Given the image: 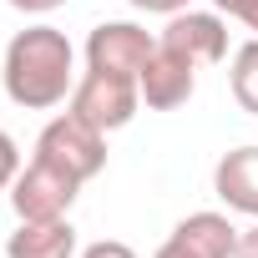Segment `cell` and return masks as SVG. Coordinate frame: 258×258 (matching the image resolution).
Returning a JSON list of instances; mask_svg holds the SVG:
<instances>
[{"label":"cell","mask_w":258,"mask_h":258,"mask_svg":"<svg viewBox=\"0 0 258 258\" xmlns=\"http://www.w3.org/2000/svg\"><path fill=\"white\" fill-rule=\"evenodd\" d=\"M142 106V91L132 76H111V71H86L71 91V111L91 126H101V132H121L126 121L137 116Z\"/></svg>","instance_id":"cell-4"},{"label":"cell","mask_w":258,"mask_h":258,"mask_svg":"<svg viewBox=\"0 0 258 258\" xmlns=\"http://www.w3.org/2000/svg\"><path fill=\"white\" fill-rule=\"evenodd\" d=\"M162 46H172L177 56H187L192 66H218L228 56V21L223 11H177L167 16V31L157 36Z\"/></svg>","instance_id":"cell-6"},{"label":"cell","mask_w":258,"mask_h":258,"mask_svg":"<svg viewBox=\"0 0 258 258\" xmlns=\"http://www.w3.org/2000/svg\"><path fill=\"white\" fill-rule=\"evenodd\" d=\"M6 258H76V228H71V218L21 223L6 238Z\"/></svg>","instance_id":"cell-10"},{"label":"cell","mask_w":258,"mask_h":258,"mask_svg":"<svg viewBox=\"0 0 258 258\" xmlns=\"http://www.w3.org/2000/svg\"><path fill=\"white\" fill-rule=\"evenodd\" d=\"M152 258H192V253H187V248H182V243H172V238H167V243H162V248H157V253H152Z\"/></svg>","instance_id":"cell-18"},{"label":"cell","mask_w":258,"mask_h":258,"mask_svg":"<svg viewBox=\"0 0 258 258\" xmlns=\"http://www.w3.org/2000/svg\"><path fill=\"white\" fill-rule=\"evenodd\" d=\"M132 11H147V16H177V11H187L192 0H126Z\"/></svg>","instance_id":"cell-14"},{"label":"cell","mask_w":258,"mask_h":258,"mask_svg":"<svg viewBox=\"0 0 258 258\" xmlns=\"http://www.w3.org/2000/svg\"><path fill=\"white\" fill-rule=\"evenodd\" d=\"M11 6H16L21 16H51V11L66 6V0H11Z\"/></svg>","instance_id":"cell-15"},{"label":"cell","mask_w":258,"mask_h":258,"mask_svg":"<svg viewBox=\"0 0 258 258\" xmlns=\"http://www.w3.org/2000/svg\"><path fill=\"white\" fill-rule=\"evenodd\" d=\"M21 147H16V137L11 132H0V192H11V182L21 177Z\"/></svg>","instance_id":"cell-12"},{"label":"cell","mask_w":258,"mask_h":258,"mask_svg":"<svg viewBox=\"0 0 258 258\" xmlns=\"http://www.w3.org/2000/svg\"><path fill=\"white\" fill-rule=\"evenodd\" d=\"M243 6H248V0H213V11H223V16H233V21H238Z\"/></svg>","instance_id":"cell-19"},{"label":"cell","mask_w":258,"mask_h":258,"mask_svg":"<svg viewBox=\"0 0 258 258\" xmlns=\"http://www.w3.org/2000/svg\"><path fill=\"white\" fill-rule=\"evenodd\" d=\"M76 192H81V182L71 172H61L46 157H31L21 167V177L11 182V208H16L21 223H51V218H66L71 213Z\"/></svg>","instance_id":"cell-3"},{"label":"cell","mask_w":258,"mask_h":258,"mask_svg":"<svg viewBox=\"0 0 258 258\" xmlns=\"http://www.w3.org/2000/svg\"><path fill=\"white\" fill-rule=\"evenodd\" d=\"M213 192H218L233 213L258 218V147H253V142L218 157V167H213Z\"/></svg>","instance_id":"cell-8"},{"label":"cell","mask_w":258,"mask_h":258,"mask_svg":"<svg viewBox=\"0 0 258 258\" xmlns=\"http://www.w3.org/2000/svg\"><path fill=\"white\" fill-rule=\"evenodd\" d=\"M228 86H233V101H238L248 116H258V36H253V41H243V46L233 51Z\"/></svg>","instance_id":"cell-11"},{"label":"cell","mask_w":258,"mask_h":258,"mask_svg":"<svg viewBox=\"0 0 258 258\" xmlns=\"http://www.w3.org/2000/svg\"><path fill=\"white\" fill-rule=\"evenodd\" d=\"M157 41L137 26V21H101L86 36V71H111V76H142V66L152 61Z\"/></svg>","instance_id":"cell-5"},{"label":"cell","mask_w":258,"mask_h":258,"mask_svg":"<svg viewBox=\"0 0 258 258\" xmlns=\"http://www.w3.org/2000/svg\"><path fill=\"white\" fill-rule=\"evenodd\" d=\"M76 258H137V248L121 243V238H96V243H86Z\"/></svg>","instance_id":"cell-13"},{"label":"cell","mask_w":258,"mask_h":258,"mask_svg":"<svg viewBox=\"0 0 258 258\" xmlns=\"http://www.w3.org/2000/svg\"><path fill=\"white\" fill-rule=\"evenodd\" d=\"M233 258H258V223L238 233V253H233Z\"/></svg>","instance_id":"cell-16"},{"label":"cell","mask_w":258,"mask_h":258,"mask_svg":"<svg viewBox=\"0 0 258 258\" xmlns=\"http://www.w3.org/2000/svg\"><path fill=\"white\" fill-rule=\"evenodd\" d=\"M36 157L56 162L61 172H71L76 182H91L101 167H106V132L91 121H81L71 106L61 116H51L41 126V137H36Z\"/></svg>","instance_id":"cell-2"},{"label":"cell","mask_w":258,"mask_h":258,"mask_svg":"<svg viewBox=\"0 0 258 258\" xmlns=\"http://www.w3.org/2000/svg\"><path fill=\"white\" fill-rule=\"evenodd\" d=\"M238 21H243V26H248V31H253V36H258V0H248V6H243V11H238Z\"/></svg>","instance_id":"cell-17"},{"label":"cell","mask_w":258,"mask_h":258,"mask_svg":"<svg viewBox=\"0 0 258 258\" xmlns=\"http://www.w3.org/2000/svg\"><path fill=\"white\" fill-rule=\"evenodd\" d=\"M6 96L26 111H51L61 101H71L76 91V46L66 41V31L56 26H26L11 36L6 46V66H0Z\"/></svg>","instance_id":"cell-1"},{"label":"cell","mask_w":258,"mask_h":258,"mask_svg":"<svg viewBox=\"0 0 258 258\" xmlns=\"http://www.w3.org/2000/svg\"><path fill=\"white\" fill-rule=\"evenodd\" d=\"M172 243H182L192 258H233L238 253V228L223 213H187L172 228Z\"/></svg>","instance_id":"cell-9"},{"label":"cell","mask_w":258,"mask_h":258,"mask_svg":"<svg viewBox=\"0 0 258 258\" xmlns=\"http://www.w3.org/2000/svg\"><path fill=\"white\" fill-rule=\"evenodd\" d=\"M137 91H142V101H147L152 111H177V106H187L192 91H198V66H192L187 56H177L172 46L157 41L152 61H147L142 76H137Z\"/></svg>","instance_id":"cell-7"}]
</instances>
